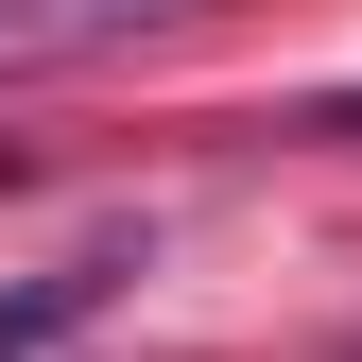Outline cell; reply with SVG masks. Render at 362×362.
<instances>
[{
  "mask_svg": "<svg viewBox=\"0 0 362 362\" xmlns=\"http://www.w3.org/2000/svg\"><path fill=\"white\" fill-rule=\"evenodd\" d=\"M156 0H0V69H52V52H104V35H139Z\"/></svg>",
  "mask_w": 362,
  "mask_h": 362,
  "instance_id": "cell-1",
  "label": "cell"
},
{
  "mask_svg": "<svg viewBox=\"0 0 362 362\" xmlns=\"http://www.w3.org/2000/svg\"><path fill=\"white\" fill-rule=\"evenodd\" d=\"M104 276H121V259H69V276H35V293H0V362H35L52 328H86V310H104Z\"/></svg>",
  "mask_w": 362,
  "mask_h": 362,
  "instance_id": "cell-2",
  "label": "cell"
},
{
  "mask_svg": "<svg viewBox=\"0 0 362 362\" xmlns=\"http://www.w3.org/2000/svg\"><path fill=\"white\" fill-rule=\"evenodd\" d=\"M310 139H345V156H362V86H345V104H310Z\"/></svg>",
  "mask_w": 362,
  "mask_h": 362,
  "instance_id": "cell-3",
  "label": "cell"
}]
</instances>
